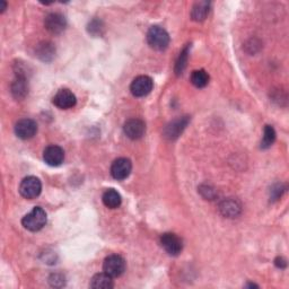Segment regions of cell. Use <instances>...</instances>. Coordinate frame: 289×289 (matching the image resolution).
<instances>
[{"mask_svg": "<svg viewBox=\"0 0 289 289\" xmlns=\"http://www.w3.org/2000/svg\"><path fill=\"white\" fill-rule=\"evenodd\" d=\"M189 116H182L168 123L164 129V137L167 138L168 140H175V139H178L182 135V132L184 131L186 126L189 125Z\"/></svg>", "mask_w": 289, "mask_h": 289, "instance_id": "obj_8", "label": "cell"}, {"mask_svg": "<svg viewBox=\"0 0 289 289\" xmlns=\"http://www.w3.org/2000/svg\"><path fill=\"white\" fill-rule=\"evenodd\" d=\"M123 131L128 138L132 139V140H138V139L142 138L144 132H146V125L140 119H136V117L129 119L123 125Z\"/></svg>", "mask_w": 289, "mask_h": 289, "instance_id": "obj_10", "label": "cell"}, {"mask_svg": "<svg viewBox=\"0 0 289 289\" xmlns=\"http://www.w3.org/2000/svg\"><path fill=\"white\" fill-rule=\"evenodd\" d=\"M219 210H221L222 215L227 218H235L240 213V206L239 203L234 199H227L224 200L221 206H219Z\"/></svg>", "mask_w": 289, "mask_h": 289, "instance_id": "obj_16", "label": "cell"}, {"mask_svg": "<svg viewBox=\"0 0 289 289\" xmlns=\"http://www.w3.org/2000/svg\"><path fill=\"white\" fill-rule=\"evenodd\" d=\"M2 5H3V7H2V13H4L5 10H6V7H7V4L5 3V2H2Z\"/></svg>", "mask_w": 289, "mask_h": 289, "instance_id": "obj_28", "label": "cell"}, {"mask_svg": "<svg viewBox=\"0 0 289 289\" xmlns=\"http://www.w3.org/2000/svg\"><path fill=\"white\" fill-rule=\"evenodd\" d=\"M12 94L16 100H23L29 94V83L26 77L16 76L12 84Z\"/></svg>", "mask_w": 289, "mask_h": 289, "instance_id": "obj_14", "label": "cell"}, {"mask_svg": "<svg viewBox=\"0 0 289 289\" xmlns=\"http://www.w3.org/2000/svg\"><path fill=\"white\" fill-rule=\"evenodd\" d=\"M154 82L151 77L148 76H138L133 79L130 85V90L133 96L136 98H143L148 95L153 90Z\"/></svg>", "mask_w": 289, "mask_h": 289, "instance_id": "obj_6", "label": "cell"}, {"mask_svg": "<svg viewBox=\"0 0 289 289\" xmlns=\"http://www.w3.org/2000/svg\"><path fill=\"white\" fill-rule=\"evenodd\" d=\"M102 30H103V25H102L101 20L94 19L88 25V32L93 35H101Z\"/></svg>", "mask_w": 289, "mask_h": 289, "instance_id": "obj_23", "label": "cell"}, {"mask_svg": "<svg viewBox=\"0 0 289 289\" xmlns=\"http://www.w3.org/2000/svg\"><path fill=\"white\" fill-rule=\"evenodd\" d=\"M188 59H189V45L184 47L183 51L180 53L178 60H176L175 73L178 76L183 74L184 69L186 68V63H188Z\"/></svg>", "mask_w": 289, "mask_h": 289, "instance_id": "obj_22", "label": "cell"}, {"mask_svg": "<svg viewBox=\"0 0 289 289\" xmlns=\"http://www.w3.org/2000/svg\"><path fill=\"white\" fill-rule=\"evenodd\" d=\"M132 171V164L131 160L121 157L115 159L113 163H112L111 166V174L113 178L117 181L126 180L128 176L130 175Z\"/></svg>", "mask_w": 289, "mask_h": 289, "instance_id": "obj_9", "label": "cell"}, {"mask_svg": "<svg viewBox=\"0 0 289 289\" xmlns=\"http://www.w3.org/2000/svg\"><path fill=\"white\" fill-rule=\"evenodd\" d=\"M37 132V125L32 119H22L19 120L15 126V133L18 138L23 140L33 138Z\"/></svg>", "mask_w": 289, "mask_h": 289, "instance_id": "obj_11", "label": "cell"}, {"mask_svg": "<svg viewBox=\"0 0 289 289\" xmlns=\"http://www.w3.org/2000/svg\"><path fill=\"white\" fill-rule=\"evenodd\" d=\"M46 221V212L41 207H34L33 210L24 216L22 225L30 232H39L45 226Z\"/></svg>", "mask_w": 289, "mask_h": 289, "instance_id": "obj_1", "label": "cell"}, {"mask_svg": "<svg viewBox=\"0 0 289 289\" xmlns=\"http://www.w3.org/2000/svg\"><path fill=\"white\" fill-rule=\"evenodd\" d=\"M52 102L57 108L61 110H68L76 105L77 99L71 90H69L67 88H62L60 90H58V93L55 95Z\"/></svg>", "mask_w": 289, "mask_h": 289, "instance_id": "obj_12", "label": "cell"}, {"mask_svg": "<svg viewBox=\"0 0 289 289\" xmlns=\"http://www.w3.org/2000/svg\"><path fill=\"white\" fill-rule=\"evenodd\" d=\"M42 191V183L36 176H28L19 185V194L26 199H34Z\"/></svg>", "mask_w": 289, "mask_h": 289, "instance_id": "obj_4", "label": "cell"}, {"mask_svg": "<svg viewBox=\"0 0 289 289\" xmlns=\"http://www.w3.org/2000/svg\"><path fill=\"white\" fill-rule=\"evenodd\" d=\"M285 191V188H282L281 184H276L271 190V198L272 200H278L281 197L282 192Z\"/></svg>", "mask_w": 289, "mask_h": 289, "instance_id": "obj_25", "label": "cell"}, {"mask_svg": "<svg viewBox=\"0 0 289 289\" xmlns=\"http://www.w3.org/2000/svg\"><path fill=\"white\" fill-rule=\"evenodd\" d=\"M35 53L40 60L50 62L56 56V47L50 42H42V43L36 46Z\"/></svg>", "mask_w": 289, "mask_h": 289, "instance_id": "obj_15", "label": "cell"}, {"mask_svg": "<svg viewBox=\"0 0 289 289\" xmlns=\"http://www.w3.org/2000/svg\"><path fill=\"white\" fill-rule=\"evenodd\" d=\"M103 270L112 278L120 277L126 271V261L121 255L112 254L105 258L103 263Z\"/></svg>", "mask_w": 289, "mask_h": 289, "instance_id": "obj_3", "label": "cell"}, {"mask_svg": "<svg viewBox=\"0 0 289 289\" xmlns=\"http://www.w3.org/2000/svg\"><path fill=\"white\" fill-rule=\"evenodd\" d=\"M199 191L203 198H206V199H209V200H212L216 196V191L209 185H201Z\"/></svg>", "mask_w": 289, "mask_h": 289, "instance_id": "obj_24", "label": "cell"}, {"mask_svg": "<svg viewBox=\"0 0 289 289\" xmlns=\"http://www.w3.org/2000/svg\"><path fill=\"white\" fill-rule=\"evenodd\" d=\"M102 200H103L105 207L110 208V209H116V208H119L121 205L122 198L116 190L109 189L104 192L103 197H102Z\"/></svg>", "mask_w": 289, "mask_h": 289, "instance_id": "obj_17", "label": "cell"}, {"mask_svg": "<svg viewBox=\"0 0 289 289\" xmlns=\"http://www.w3.org/2000/svg\"><path fill=\"white\" fill-rule=\"evenodd\" d=\"M191 83L197 88H203L206 87L208 83H209V75L203 69L199 70H195L191 74Z\"/></svg>", "mask_w": 289, "mask_h": 289, "instance_id": "obj_20", "label": "cell"}, {"mask_svg": "<svg viewBox=\"0 0 289 289\" xmlns=\"http://www.w3.org/2000/svg\"><path fill=\"white\" fill-rule=\"evenodd\" d=\"M113 280H112V277L109 276L108 274H98L95 275L92 280H90V287L94 289H110L113 287Z\"/></svg>", "mask_w": 289, "mask_h": 289, "instance_id": "obj_19", "label": "cell"}, {"mask_svg": "<svg viewBox=\"0 0 289 289\" xmlns=\"http://www.w3.org/2000/svg\"><path fill=\"white\" fill-rule=\"evenodd\" d=\"M44 26L50 33L60 34L67 28V20L62 14L50 13L45 16Z\"/></svg>", "mask_w": 289, "mask_h": 289, "instance_id": "obj_7", "label": "cell"}, {"mask_svg": "<svg viewBox=\"0 0 289 289\" xmlns=\"http://www.w3.org/2000/svg\"><path fill=\"white\" fill-rule=\"evenodd\" d=\"M275 264L278 268H280V269H285V268L287 267V262L283 258H277L275 261Z\"/></svg>", "mask_w": 289, "mask_h": 289, "instance_id": "obj_27", "label": "cell"}, {"mask_svg": "<svg viewBox=\"0 0 289 289\" xmlns=\"http://www.w3.org/2000/svg\"><path fill=\"white\" fill-rule=\"evenodd\" d=\"M160 245L166 251V253L172 256H178L183 250L182 239L173 233H165L160 237Z\"/></svg>", "mask_w": 289, "mask_h": 289, "instance_id": "obj_5", "label": "cell"}, {"mask_svg": "<svg viewBox=\"0 0 289 289\" xmlns=\"http://www.w3.org/2000/svg\"><path fill=\"white\" fill-rule=\"evenodd\" d=\"M210 3L208 2H200L197 3L194 8L191 10V17L196 22H202L207 18V15L209 14Z\"/></svg>", "mask_w": 289, "mask_h": 289, "instance_id": "obj_18", "label": "cell"}, {"mask_svg": "<svg viewBox=\"0 0 289 289\" xmlns=\"http://www.w3.org/2000/svg\"><path fill=\"white\" fill-rule=\"evenodd\" d=\"M147 42L154 50L163 51L170 44V35L160 26H152L147 32Z\"/></svg>", "mask_w": 289, "mask_h": 289, "instance_id": "obj_2", "label": "cell"}, {"mask_svg": "<svg viewBox=\"0 0 289 289\" xmlns=\"http://www.w3.org/2000/svg\"><path fill=\"white\" fill-rule=\"evenodd\" d=\"M50 282H51V285L55 286V287L58 286L57 282H60L61 285H63V283H65V278H63L62 275H59V274L52 275V276L50 277Z\"/></svg>", "mask_w": 289, "mask_h": 289, "instance_id": "obj_26", "label": "cell"}, {"mask_svg": "<svg viewBox=\"0 0 289 289\" xmlns=\"http://www.w3.org/2000/svg\"><path fill=\"white\" fill-rule=\"evenodd\" d=\"M44 162L50 166H59L65 160V152L63 149L56 144L47 146L43 152Z\"/></svg>", "mask_w": 289, "mask_h": 289, "instance_id": "obj_13", "label": "cell"}, {"mask_svg": "<svg viewBox=\"0 0 289 289\" xmlns=\"http://www.w3.org/2000/svg\"><path fill=\"white\" fill-rule=\"evenodd\" d=\"M276 141V131L271 126H266L263 130V137L261 140V148L268 149L270 148Z\"/></svg>", "mask_w": 289, "mask_h": 289, "instance_id": "obj_21", "label": "cell"}]
</instances>
